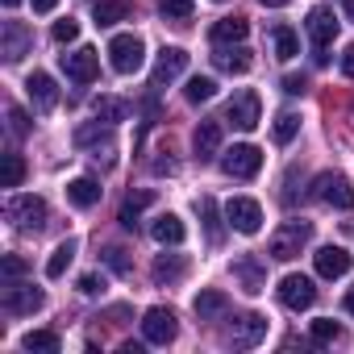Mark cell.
<instances>
[{
  "label": "cell",
  "instance_id": "836d02e7",
  "mask_svg": "<svg viewBox=\"0 0 354 354\" xmlns=\"http://www.w3.org/2000/svg\"><path fill=\"white\" fill-rule=\"evenodd\" d=\"M184 96H188V104H205V100L217 96V80H209V75H192L188 88H184Z\"/></svg>",
  "mask_w": 354,
  "mask_h": 354
},
{
  "label": "cell",
  "instance_id": "7a4b0ae2",
  "mask_svg": "<svg viewBox=\"0 0 354 354\" xmlns=\"http://www.w3.org/2000/svg\"><path fill=\"white\" fill-rule=\"evenodd\" d=\"M5 217H9L21 234H38V230H46L50 209H46L42 196H13V201L5 205Z\"/></svg>",
  "mask_w": 354,
  "mask_h": 354
},
{
  "label": "cell",
  "instance_id": "52a82bcc",
  "mask_svg": "<svg viewBox=\"0 0 354 354\" xmlns=\"http://www.w3.org/2000/svg\"><path fill=\"white\" fill-rule=\"evenodd\" d=\"M175 333H180V321H175L171 308H162V304L146 308V317H142V337H146L150 346H171Z\"/></svg>",
  "mask_w": 354,
  "mask_h": 354
},
{
  "label": "cell",
  "instance_id": "484cf974",
  "mask_svg": "<svg viewBox=\"0 0 354 354\" xmlns=\"http://www.w3.org/2000/svg\"><path fill=\"white\" fill-rule=\"evenodd\" d=\"M150 205H154V192H150V188H142V192L125 196V205H121V217H117V221H121L125 230H133V225L142 221V213H146Z\"/></svg>",
  "mask_w": 354,
  "mask_h": 354
},
{
  "label": "cell",
  "instance_id": "cb8c5ba5",
  "mask_svg": "<svg viewBox=\"0 0 354 354\" xmlns=\"http://www.w3.org/2000/svg\"><path fill=\"white\" fill-rule=\"evenodd\" d=\"M246 34H250L246 17H221L213 26V46H238V42H246Z\"/></svg>",
  "mask_w": 354,
  "mask_h": 354
},
{
  "label": "cell",
  "instance_id": "83f0119b",
  "mask_svg": "<svg viewBox=\"0 0 354 354\" xmlns=\"http://www.w3.org/2000/svg\"><path fill=\"white\" fill-rule=\"evenodd\" d=\"M129 13H133L129 0H96V9H92L96 26H117V21H125Z\"/></svg>",
  "mask_w": 354,
  "mask_h": 354
},
{
  "label": "cell",
  "instance_id": "60d3db41",
  "mask_svg": "<svg viewBox=\"0 0 354 354\" xmlns=\"http://www.w3.org/2000/svg\"><path fill=\"white\" fill-rule=\"evenodd\" d=\"M0 271H5V283H13V279H21V275H26V259L5 254V267H0Z\"/></svg>",
  "mask_w": 354,
  "mask_h": 354
},
{
  "label": "cell",
  "instance_id": "b9f144b4",
  "mask_svg": "<svg viewBox=\"0 0 354 354\" xmlns=\"http://www.w3.org/2000/svg\"><path fill=\"white\" fill-rule=\"evenodd\" d=\"M9 129H13V138H26L30 133V121H26V113L17 104H9Z\"/></svg>",
  "mask_w": 354,
  "mask_h": 354
},
{
  "label": "cell",
  "instance_id": "e575fe53",
  "mask_svg": "<svg viewBox=\"0 0 354 354\" xmlns=\"http://www.w3.org/2000/svg\"><path fill=\"white\" fill-rule=\"evenodd\" d=\"M271 133H275V142H279V146H288V142L300 133V117H296L292 109H288V113H279V117H275V125H271Z\"/></svg>",
  "mask_w": 354,
  "mask_h": 354
},
{
  "label": "cell",
  "instance_id": "d590c367",
  "mask_svg": "<svg viewBox=\"0 0 354 354\" xmlns=\"http://www.w3.org/2000/svg\"><path fill=\"white\" fill-rule=\"evenodd\" d=\"M308 337H313L317 346H333V342L342 337V325H337V321H329V317H325V321H313Z\"/></svg>",
  "mask_w": 354,
  "mask_h": 354
},
{
  "label": "cell",
  "instance_id": "ac0fdd59",
  "mask_svg": "<svg viewBox=\"0 0 354 354\" xmlns=\"http://www.w3.org/2000/svg\"><path fill=\"white\" fill-rule=\"evenodd\" d=\"M234 279L242 283V292H250V296H259V292L267 288V267H263L259 259H250V254H242V259H234Z\"/></svg>",
  "mask_w": 354,
  "mask_h": 354
},
{
  "label": "cell",
  "instance_id": "8992f818",
  "mask_svg": "<svg viewBox=\"0 0 354 354\" xmlns=\"http://www.w3.org/2000/svg\"><path fill=\"white\" fill-rule=\"evenodd\" d=\"M75 146H80V150H92V158L109 167V162H113V125L100 121V117H96L92 125H80V129H75Z\"/></svg>",
  "mask_w": 354,
  "mask_h": 354
},
{
  "label": "cell",
  "instance_id": "ab89813d",
  "mask_svg": "<svg viewBox=\"0 0 354 354\" xmlns=\"http://www.w3.org/2000/svg\"><path fill=\"white\" fill-rule=\"evenodd\" d=\"M50 34H55V42H59V46H67V42H75V38H80V21H71V17H67V21H55V30H50Z\"/></svg>",
  "mask_w": 354,
  "mask_h": 354
},
{
  "label": "cell",
  "instance_id": "8fae6325",
  "mask_svg": "<svg viewBox=\"0 0 354 354\" xmlns=\"http://www.w3.org/2000/svg\"><path fill=\"white\" fill-rule=\"evenodd\" d=\"M225 121H230L234 129L250 133V129L263 121V104H259V96H254V92H238V96L225 104Z\"/></svg>",
  "mask_w": 354,
  "mask_h": 354
},
{
  "label": "cell",
  "instance_id": "681fc988",
  "mask_svg": "<svg viewBox=\"0 0 354 354\" xmlns=\"http://www.w3.org/2000/svg\"><path fill=\"white\" fill-rule=\"evenodd\" d=\"M342 304H346V313H350V317H354V288H350V292H346V300H342Z\"/></svg>",
  "mask_w": 354,
  "mask_h": 354
},
{
  "label": "cell",
  "instance_id": "7c38bea8",
  "mask_svg": "<svg viewBox=\"0 0 354 354\" xmlns=\"http://www.w3.org/2000/svg\"><path fill=\"white\" fill-rule=\"evenodd\" d=\"M313 196H321L325 205H333V209H342V213L354 209V188H350L346 175H317Z\"/></svg>",
  "mask_w": 354,
  "mask_h": 354
},
{
  "label": "cell",
  "instance_id": "6da1fadb",
  "mask_svg": "<svg viewBox=\"0 0 354 354\" xmlns=\"http://www.w3.org/2000/svg\"><path fill=\"white\" fill-rule=\"evenodd\" d=\"M308 242H313V221H288V225H279L275 238L267 242V254L279 259V263H288V259H296Z\"/></svg>",
  "mask_w": 354,
  "mask_h": 354
},
{
  "label": "cell",
  "instance_id": "bcb514c9",
  "mask_svg": "<svg viewBox=\"0 0 354 354\" xmlns=\"http://www.w3.org/2000/svg\"><path fill=\"white\" fill-rule=\"evenodd\" d=\"M171 171H175L171 158H154V175H171Z\"/></svg>",
  "mask_w": 354,
  "mask_h": 354
},
{
  "label": "cell",
  "instance_id": "ba28073f",
  "mask_svg": "<svg viewBox=\"0 0 354 354\" xmlns=\"http://www.w3.org/2000/svg\"><path fill=\"white\" fill-rule=\"evenodd\" d=\"M275 296H279V304H283V308L304 313V308H313L317 288H313V279H308V275H296V271H292V275H283V279H279Z\"/></svg>",
  "mask_w": 354,
  "mask_h": 354
},
{
  "label": "cell",
  "instance_id": "5bb4252c",
  "mask_svg": "<svg viewBox=\"0 0 354 354\" xmlns=\"http://www.w3.org/2000/svg\"><path fill=\"white\" fill-rule=\"evenodd\" d=\"M63 71H67V80H75V84H92V80L100 75V55H96L92 46L67 50V55H63Z\"/></svg>",
  "mask_w": 354,
  "mask_h": 354
},
{
  "label": "cell",
  "instance_id": "f6af8a7d",
  "mask_svg": "<svg viewBox=\"0 0 354 354\" xmlns=\"http://www.w3.org/2000/svg\"><path fill=\"white\" fill-rule=\"evenodd\" d=\"M342 75L354 80V46H346V55H342Z\"/></svg>",
  "mask_w": 354,
  "mask_h": 354
},
{
  "label": "cell",
  "instance_id": "c3c4849f",
  "mask_svg": "<svg viewBox=\"0 0 354 354\" xmlns=\"http://www.w3.org/2000/svg\"><path fill=\"white\" fill-rule=\"evenodd\" d=\"M259 5H267V9H283V5H292V0H259Z\"/></svg>",
  "mask_w": 354,
  "mask_h": 354
},
{
  "label": "cell",
  "instance_id": "816d5d0a",
  "mask_svg": "<svg viewBox=\"0 0 354 354\" xmlns=\"http://www.w3.org/2000/svg\"><path fill=\"white\" fill-rule=\"evenodd\" d=\"M5 5H9V9H13V5H21V0H5Z\"/></svg>",
  "mask_w": 354,
  "mask_h": 354
},
{
  "label": "cell",
  "instance_id": "7402d4cb",
  "mask_svg": "<svg viewBox=\"0 0 354 354\" xmlns=\"http://www.w3.org/2000/svg\"><path fill=\"white\" fill-rule=\"evenodd\" d=\"M192 146H196L201 162H213L221 154V121H201L196 133H192Z\"/></svg>",
  "mask_w": 354,
  "mask_h": 354
},
{
  "label": "cell",
  "instance_id": "8d00e7d4",
  "mask_svg": "<svg viewBox=\"0 0 354 354\" xmlns=\"http://www.w3.org/2000/svg\"><path fill=\"white\" fill-rule=\"evenodd\" d=\"M192 0H158V13L167 17V21H188L192 17Z\"/></svg>",
  "mask_w": 354,
  "mask_h": 354
},
{
  "label": "cell",
  "instance_id": "f546056e",
  "mask_svg": "<svg viewBox=\"0 0 354 354\" xmlns=\"http://www.w3.org/2000/svg\"><path fill=\"white\" fill-rule=\"evenodd\" d=\"M196 213H201V221H205L209 242L217 246V242H221V213H217V201H213V196H196Z\"/></svg>",
  "mask_w": 354,
  "mask_h": 354
},
{
  "label": "cell",
  "instance_id": "e0dca14e",
  "mask_svg": "<svg viewBox=\"0 0 354 354\" xmlns=\"http://www.w3.org/2000/svg\"><path fill=\"white\" fill-rule=\"evenodd\" d=\"M267 337V317H259V313H246V317H238L234 321V333H230V342L238 346V350H250V346H259Z\"/></svg>",
  "mask_w": 354,
  "mask_h": 354
},
{
  "label": "cell",
  "instance_id": "2e32d148",
  "mask_svg": "<svg viewBox=\"0 0 354 354\" xmlns=\"http://www.w3.org/2000/svg\"><path fill=\"white\" fill-rule=\"evenodd\" d=\"M34 34L21 26V21H5V30H0V55H5L9 63H21V55L30 50Z\"/></svg>",
  "mask_w": 354,
  "mask_h": 354
},
{
  "label": "cell",
  "instance_id": "277c9868",
  "mask_svg": "<svg viewBox=\"0 0 354 354\" xmlns=\"http://www.w3.org/2000/svg\"><path fill=\"white\" fill-rule=\"evenodd\" d=\"M221 171L230 180H254L263 171V150L250 146V142H238L234 150H221Z\"/></svg>",
  "mask_w": 354,
  "mask_h": 354
},
{
  "label": "cell",
  "instance_id": "7bdbcfd3",
  "mask_svg": "<svg viewBox=\"0 0 354 354\" xmlns=\"http://www.w3.org/2000/svg\"><path fill=\"white\" fill-rule=\"evenodd\" d=\"M80 292L84 296H100L104 292V275H80Z\"/></svg>",
  "mask_w": 354,
  "mask_h": 354
},
{
  "label": "cell",
  "instance_id": "d6986e66",
  "mask_svg": "<svg viewBox=\"0 0 354 354\" xmlns=\"http://www.w3.org/2000/svg\"><path fill=\"white\" fill-rule=\"evenodd\" d=\"M150 238H154L158 246H180V242L188 238V225L175 217V213H158V217L150 221Z\"/></svg>",
  "mask_w": 354,
  "mask_h": 354
},
{
  "label": "cell",
  "instance_id": "9c48e42d",
  "mask_svg": "<svg viewBox=\"0 0 354 354\" xmlns=\"http://www.w3.org/2000/svg\"><path fill=\"white\" fill-rule=\"evenodd\" d=\"M225 221L238 230V234H259L263 230V205L259 201H250V196H234L230 205H225Z\"/></svg>",
  "mask_w": 354,
  "mask_h": 354
},
{
  "label": "cell",
  "instance_id": "44dd1931",
  "mask_svg": "<svg viewBox=\"0 0 354 354\" xmlns=\"http://www.w3.org/2000/svg\"><path fill=\"white\" fill-rule=\"evenodd\" d=\"M26 92H30V100H34L38 113H50V109L59 104V88H55V80H50L46 71H34V75L26 80Z\"/></svg>",
  "mask_w": 354,
  "mask_h": 354
},
{
  "label": "cell",
  "instance_id": "f1b7e54d",
  "mask_svg": "<svg viewBox=\"0 0 354 354\" xmlns=\"http://www.w3.org/2000/svg\"><path fill=\"white\" fill-rule=\"evenodd\" d=\"M225 308H230V296L217 292V288H205V292L196 296V317H201V321H213V317H221Z\"/></svg>",
  "mask_w": 354,
  "mask_h": 354
},
{
  "label": "cell",
  "instance_id": "ee69618b",
  "mask_svg": "<svg viewBox=\"0 0 354 354\" xmlns=\"http://www.w3.org/2000/svg\"><path fill=\"white\" fill-rule=\"evenodd\" d=\"M304 88H308L304 75H283V92H288V96H304Z\"/></svg>",
  "mask_w": 354,
  "mask_h": 354
},
{
  "label": "cell",
  "instance_id": "5b68a950",
  "mask_svg": "<svg viewBox=\"0 0 354 354\" xmlns=\"http://www.w3.org/2000/svg\"><path fill=\"white\" fill-rule=\"evenodd\" d=\"M304 30H308V38H313V59L317 63H329V42L337 38V17H333V9H325V5H317L313 13H308V21H304Z\"/></svg>",
  "mask_w": 354,
  "mask_h": 354
},
{
  "label": "cell",
  "instance_id": "3957f363",
  "mask_svg": "<svg viewBox=\"0 0 354 354\" xmlns=\"http://www.w3.org/2000/svg\"><path fill=\"white\" fill-rule=\"evenodd\" d=\"M109 63H113L117 75H138L142 63H146V46H142V38H138V34H117V38L109 42Z\"/></svg>",
  "mask_w": 354,
  "mask_h": 354
},
{
  "label": "cell",
  "instance_id": "603a6c76",
  "mask_svg": "<svg viewBox=\"0 0 354 354\" xmlns=\"http://www.w3.org/2000/svg\"><path fill=\"white\" fill-rule=\"evenodd\" d=\"M213 63H217V71H225V75H246L250 71V50L238 42V46H217L213 50Z\"/></svg>",
  "mask_w": 354,
  "mask_h": 354
},
{
  "label": "cell",
  "instance_id": "4fadbf2b",
  "mask_svg": "<svg viewBox=\"0 0 354 354\" xmlns=\"http://www.w3.org/2000/svg\"><path fill=\"white\" fill-rule=\"evenodd\" d=\"M46 304V296H42V288H34V283H5V313H13V317H26V313H38Z\"/></svg>",
  "mask_w": 354,
  "mask_h": 354
},
{
  "label": "cell",
  "instance_id": "9a60e30c",
  "mask_svg": "<svg viewBox=\"0 0 354 354\" xmlns=\"http://www.w3.org/2000/svg\"><path fill=\"white\" fill-rule=\"evenodd\" d=\"M313 263H317V275H321V279H342V275L350 271L354 254L342 250V246H321V250L313 254Z\"/></svg>",
  "mask_w": 354,
  "mask_h": 354
},
{
  "label": "cell",
  "instance_id": "4316f807",
  "mask_svg": "<svg viewBox=\"0 0 354 354\" xmlns=\"http://www.w3.org/2000/svg\"><path fill=\"white\" fill-rule=\"evenodd\" d=\"M75 254H80V242H75V238L59 242V246H55V254L46 259V279H59V275H63V271L75 263Z\"/></svg>",
  "mask_w": 354,
  "mask_h": 354
},
{
  "label": "cell",
  "instance_id": "f35d334b",
  "mask_svg": "<svg viewBox=\"0 0 354 354\" xmlns=\"http://www.w3.org/2000/svg\"><path fill=\"white\" fill-rule=\"evenodd\" d=\"M104 263H109L117 275H129V271H133V263H129V254H125L121 246H109V250H104Z\"/></svg>",
  "mask_w": 354,
  "mask_h": 354
},
{
  "label": "cell",
  "instance_id": "f907efd6",
  "mask_svg": "<svg viewBox=\"0 0 354 354\" xmlns=\"http://www.w3.org/2000/svg\"><path fill=\"white\" fill-rule=\"evenodd\" d=\"M346 17H350V21H354V0H346Z\"/></svg>",
  "mask_w": 354,
  "mask_h": 354
},
{
  "label": "cell",
  "instance_id": "7dc6e473",
  "mask_svg": "<svg viewBox=\"0 0 354 354\" xmlns=\"http://www.w3.org/2000/svg\"><path fill=\"white\" fill-rule=\"evenodd\" d=\"M59 0H34V13H55Z\"/></svg>",
  "mask_w": 354,
  "mask_h": 354
},
{
  "label": "cell",
  "instance_id": "d6a6232c",
  "mask_svg": "<svg viewBox=\"0 0 354 354\" xmlns=\"http://www.w3.org/2000/svg\"><path fill=\"white\" fill-rule=\"evenodd\" d=\"M271 42H275V55H279V59H296V55H300V38H296V30H288V26H275V30H271Z\"/></svg>",
  "mask_w": 354,
  "mask_h": 354
},
{
  "label": "cell",
  "instance_id": "30bf717a",
  "mask_svg": "<svg viewBox=\"0 0 354 354\" xmlns=\"http://www.w3.org/2000/svg\"><path fill=\"white\" fill-rule=\"evenodd\" d=\"M188 71V50L184 46H162L158 59H154V75H150V88H167L171 80H180Z\"/></svg>",
  "mask_w": 354,
  "mask_h": 354
},
{
  "label": "cell",
  "instance_id": "f5cc1de1",
  "mask_svg": "<svg viewBox=\"0 0 354 354\" xmlns=\"http://www.w3.org/2000/svg\"><path fill=\"white\" fill-rule=\"evenodd\" d=\"M217 5H221V0H217Z\"/></svg>",
  "mask_w": 354,
  "mask_h": 354
},
{
  "label": "cell",
  "instance_id": "d4e9b609",
  "mask_svg": "<svg viewBox=\"0 0 354 354\" xmlns=\"http://www.w3.org/2000/svg\"><path fill=\"white\" fill-rule=\"evenodd\" d=\"M67 201H71L75 209H92V205L100 201V184L92 180V175H80V180L67 184Z\"/></svg>",
  "mask_w": 354,
  "mask_h": 354
},
{
  "label": "cell",
  "instance_id": "74e56055",
  "mask_svg": "<svg viewBox=\"0 0 354 354\" xmlns=\"http://www.w3.org/2000/svg\"><path fill=\"white\" fill-rule=\"evenodd\" d=\"M21 180H26V158L21 154H5V188H21Z\"/></svg>",
  "mask_w": 354,
  "mask_h": 354
},
{
  "label": "cell",
  "instance_id": "ffe728a7",
  "mask_svg": "<svg viewBox=\"0 0 354 354\" xmlns=\"http://www.w3.org/2000/svg\"><path fill=\"white\" fill-rule=\"evenodd\" d=\"M184 275H188V259H184V254H158V259H154V267H150V279H154L158 288L180 283Z\"/></svg>",
  "mask_w": 354,
  "mask_h": 354
},
{
  "label": "cell",
  "instance_id": "1f68e13d",
  "mask_svg": "<svg viewBox=\"0 0 354 354\" xmlns=\"http://www.w3.org/2000/svg\"><path fill=\"white\" fill-rule=\"evenodd\" d=\"M21 350H42V354H59V333L55 329H34V333H26L21 337Z\"/></svg>",
  "mask_w": 354,
  "mask_h": 354
},
{
  "label": "cell",
  "instance_id": "4dcf8cb0",
  "mask_svg": "<svg viewBox=\"0 0 354 354\" xmlns=\"http://www.w3.org/2000/svg\"><path fill=\"white\" fill-rule=\"evenodd\" d=\"M92 113H96L100 121H109V125H117V121H125V117H129V104H125L121 96H100V100L92 104Z\"/></svg>",
  "mask_w": 354,
  "mask_h": 354
}]
</instances>
